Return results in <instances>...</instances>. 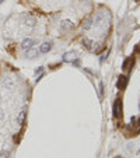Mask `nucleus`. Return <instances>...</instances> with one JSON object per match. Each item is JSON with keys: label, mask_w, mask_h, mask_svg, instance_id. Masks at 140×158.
<instances>
[{"label": "nucleus", "mask_w": 140, "mask_h": 158, "mask_svg": "<svg viewBox=\"0 0 140 158\" xmlns=\"http://www.w3.org/2000/svg\"><path fill=\"white\" fill-rule=\"evenodd\" d=\"M4 118V113H3V111H0V119H3Z\"/></svg>", "instance_id": "nucleus-1"}, {"label": "nucleus", "mask_w": 140, "mask_h": 158, "mask_svg": "<svg viewBox=\"0 0 140 158\" xmlns=\"http://www.w3.org/2000/svg\"><path fill=\"white\" fill-rule=\"evenodd\" d=\"M0 3H3V0H0Z\"/></svg>", "instance_id": "nucleus-2"}]
</instances>
